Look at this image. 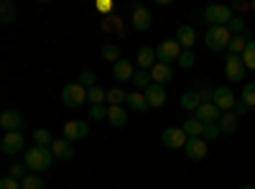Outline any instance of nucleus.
Here are the masks:
<instances>
[{
  "instance_id": "nucleus-8",
  "label": "nucleus",
  "mask_w": 255,
  "mask_h": 189,
  "mask_svg": "<svg viewBox=\"0 0 255 189\" xmlns=\"http://www.w3.org/2000/svg\"><path fill=\"white\" fill-rule=\"evenodd\" d=\"M90 136V125L84 123V120H69V123H64V138L67 141H82V138H87Z\"/></svg>"
},
{
  "instance_id": "nucleus-33",
  "label": "nucleus",
  "mask_w": 255,
  "mask_h": 189,
  "mask_svg": "<svg viewBox=\"0 0 255 189\" xmlns=\"http://www.w3.org/2000/svg\"><path fill=\"white\" fill-rule=\"evenodd\" d=\"M0 20H3V23L15 20V5L10 3V0H3V13H0Z\"/></svg>"
},
{
  "instance_id": "nucleus-45",
  "label": "nucleus",
  "mask_w": 255,
  "mask_h": 189,
  "mask_svg": "<svg viewBox=\"0 0 255 189\" xmlns=\"http://www.w3.org/2000/svg\"><path fill=\"white\" fill-rule=\"evenodd\" d=\"M232 8H235V10H240V13H243V10H248L250 5H248V3H240V0H238V3H235V5H232Z\"/></svg>"
},
{
  "instance_id": "nucleus-9",
  "label": "nucleus",
  "mask_w": 255,
  "mask_h": 189,
  "mask_svg": "<svg viewBox=\"0 0 255 189\" xmlns=\"http://www.w3.org/2000/svg\"><path fill=\"white\" fill-rule=\"evenodd\" d=\"M23 143H26V138H23V133L20 131H15V133H5V138H3V154L5 156H15V154H20L23 151Z\"/></svg>"
},
{
  "instance_id": "nucleus-35",
  "label": "nucleus",
  "mask_w": 255,
  "mask_h": 189,
  "mask_svg": "<svg viewBox=\"0 0 255 189\" xmlns=\"http://www.w3.org/2000/svg\"><path fill=\"white\" fill-rule=\"evenodd\" d=\"M20 187H23V189H46V184L41 182L36 174H28L23 182H20Z\"/></svg>"
},
{
  "instance_id": "nucleus-6",
  "label": "nucleus",
  "mask_w": 255,
  "mask_h": 189,
  "mask_svg": "<svg viewBox=\"0 0 255 189\" xmlns=\"http://www.w3.org/2000/svg\"><path fill=\"white\" fill-rule=\"evenodd\" d=\"M181 56V46L179 41H161L158 49H156V59L161 64H171V61H179Z\"/></svg>"
},
{
  "instance_id": "nucleus-43",
  "label": "nucleus",
  "mask_w": 255,
  "mask_h": 189,
  "mask_svg": "<svg viewBox=\"0 0 255 189\" xmlns=\"http://www.w3.org/2000/svg\"><path fill=\"white\" fill-rule=\"evenodd\" d=\"M248 110H250V108H248V105H245V102H243V100H238V102H235V105H232V110H230V113H235V115H238V118H240V115H245V113H248Z\"/></svg>"
},
{
  "instance_id": "nucleus-25",
  "label": "nucleus",
  "mask_w": 255,
  "mask_h": 189,
  "mask_svg": "<svg viewBox=\"0 0 255 189\" xmlns=\"http://www.w3.org/2000/svg\"><path fill=\"white\" fill-rule=\"evenodd\" d=\"M125 102L130 105L133 110H138V113L148 110V100H145V95H143V92H130V95H128V100H125Z\"/></svg>"
},
{
  "instance_id": "nucleus-14",
  "label": "nucleus",
  "mask_w": 255,
  "mask_h": 189,
  "mask_svg": "<svg viewBox=\"0 0 255 189\" xmlns=\"http://www.w3.org/2000/svg\"><path fill=\"white\" fill-rule=\"evenodd\" d=\"M0 125H3L5 133H15V131L23 128V118H20V113H15V110H5L3 115H0Z\"/></svg>"
},
{
  "instance_id": "nucleus-39",
  "label": "nucleus",
  "mask_w": 255,
  "mask_h": 189,
  "mask_svg": "<svg viewBox=\"0 0 255 189\" xmlns=\"http://www.w3.org/2000/svg\"><path fill=\"white\" fill-rule=\"evenodd\" d=\"M26 169H28L26 164H13V166H10V174H8V177H13V179H18V182H23V179L28 177V174H26Z\"/></svg>"
},
{
  "instance_id": "nucleus-15",
  "label": "nucleus",
  "mask_w": 255,
  "mask_h": 189,
  "mask_svg": "<svg viewBox=\"0 0 255 189\" xmlns=\"http://www.w3.org/2000/svg\"><path fill=\"white\" fill-rule=\"evenodd\" d=\"M143 95H145V100H148V108H163V102H166V90H163V85H153L148 87V90H143Z\"/></svg>"
},
{
  "instance_id": "nucleus-21",
  "label": "nucleus",
  "mask_w": 255,
  "mask_h": 189,
  "mask_svg": "<svg viewBox=\"0 0 255 189\" xmlns=\"http://www.w3.org/2000/svg\"><path fill=\"white\" fill-rule=\"evenodd\" d=\"M108 120H110V125L120 128V125L128 123V113L120 108V105H108Z\"/></svg>"
},
{
  "instance_id": "nucleus-32",
  "label": "nucleus",
  "mask_w": 255,
  "mask_h": 189,
  "mask_svg": "<svg viewBox=\"0 0 255 189\" xmlns=\"http://www.w3.org/2000/svg\"><path fill=\"white\" fill-rule=\"evenodd\" d=\"M243 61H245V67L255 72V41H248V49L243 54Z\"/></svg>"
},
{
  "instance_id": "nucleus-46",
  "label": "nucleus",
  "mask_w": 255,
  "mask_h": 189,
  "mask_svg": "<svg viewBox=\"0 0 255 189\" xmlns=\"http://www.w3.org/2000/svg\"><path fill=\"white\" fill-rule=\"evenodd\" d=\"M240 189H255V187H253V184H245V187H240Z\"/></svg>"
},
{
  "instance_id": "nucleus-11",
  "label": "nucleus",
  "mask_w": 255,
  "mask_h": 189,
  "mask_svg": "<svg viewBox=\"0 0 255 189\" xmlns=\"http://www.w3.org/2000/svg\"><path fill=\"white\" fill-rule=\"evenodd\" d=\"M184 151L191 161H202L207 156V141L204 138H189L186 146H184Z\"/></svg>"
},
{
  "instance_id": "nucleus-7",
  "label": "nucleus",
  "mask_w": 255,
  "mask_h": 189,
  "mask_svg": "<svg viewBox=\"0 0 255 189\" xmlns=\"http://www.w3.org/2000/svg\"><path fill=\"white\" fill-rule=\"evenodd\" d=\"M161 141H163L166 149L176 151V149H184V146H186L189 136L184 133V128H166V131H163V136H161Z\"/></svg>"
},
{
  "instance_id": "nucleus-3",
  "label": "nucleus",
  "mask_w": 255,
  "mask_h": 189,
  "mask_svg": "<svg viewBox=\"0 0 255 189\" xmlns=\"http://www.w3.org/2000/svg\"><path fill=\"white\" fill-rule=\"evenodd\" d=\"M232 18L235 15H232L230 5H207L204 8V20L209 26H227Z\"/></svg>"
},
{
  "instance_id": "nucleus-1",
  "label": "nucleus",
  "mask_w": 255,
  "mask_h": 189,
  "mask_svg": "<svg viewBox=\"0 0 255 189\" xmlns=\"http://www.w3.org/2000/svg\"><path fill=\"white\" fill-rule=\"evenodd\" d=\"M23 164L28 166L31 172H46L49 166L54 164V154H51V149H41V146H33L31 151H26Z\"/></svg>"
},
{
  "instance_id": "nucleus-29",
  "label": "nucleus",
  "mask_w": 255,
  "mask_h": 189,
  "mask_svg": "<svg viewBox=\"0 0 255 189\" xmlns=\"http://www.w3.org/2000/svg\"><path fill=\"white\" fill-rule=\"evenodd\" d=\"M248 108H255V82H248V85H243V97H240Z\"/></svg>"
},
{
  "instance_id": "nucleus-12",
  "label": "nucleus",
  "mask_w": 255,
  "mask_h": 189,
  "mask_svg": "<svg viewBox=\"0 0 255 189\" xmlns=\"http://www.w3.org/2000/svg\"><path fill=\"white\" fill-rule=\"evenodd\" d=\"M220 118H222V110L217 108L215 102H202L199 105L197 120H202V123H220Z\"/></svg>"
},
{
  "instance_id": "nucleus-37",
  "label": "nucleus",
  "mask_w": 255,
  "mask_h": 189,
  "mask_svg": "<svg viewBox=\"0 0 255 189\" xmlns=\"http://www.w3.org/2000/svg\"><path fill=\"white\" fill-rule=\"evenodd\" d=\"M123 100H128V95H125L120 87H113V90H108V102H110V105H120Z\"/></svg>"
},
{
  "instance_id": "nucleus-5",
  "label": "nucleus",
  "mask_w": 255,
  "mask_h": 189,
  "mask_svg": "<svg viewBox=\"0 0 255 189\" xmlns=\"http://www.w3.org/2000/svg\"><path fill=\"white\" fill-rule=\"evenodd\" d=\"M245 72H248V67H245L243 56L227 54V61H225V77H227L230 82H243V79H245Z\"/></svg>"
},
{
  "instance_id": "nucleus-19",
  "label": "nucleus",
  "mask_w": 255,
  "mask_h": 189,
  "mask_svg": "<svg viewBox=\"0 0 255 189\" xmlns=\"http://www.w3.org/2000/svg\"><path fill=\"white\" fill-rule=\"evenodd\" d=\"M151 79L156 82V85H166V82H171L174 79V67L171 64H158L151 69Z\"/></svg>"
},
{
  "instance_id": "nucleus-10",
  "label": "nucleus",
  "mask_w": 255,
  "mask_h": 189,
  "mask_svg": "<svg viewBox=\"0 0 255 189\" xmlns=\"http://www.w3.org/2000/svg\"><path fill=\"white\" fill-rule=\"evenodd\" d=\"M212 102H215L222 113H230V110H232V105H235L238 100H235V95H232V90H230V87H215Z\"/></svg>"
},
{
  "instance_id": "nucleus-20",
  "label": "nucleus",
  "mask_w": 255,
  "mask_h": 189,
  "mask_svg": "<svg viewBox=\"0 0 255 189\" xmlns=\"http://www.w3.org/2000/svg\"><path fill=\"white\" fill-rule=\"evenodd\" d=\"M113 74H115V79H118V82H130V79H133V74H135V69H133V61L120 59L118 64L113 67Z\"/></svg>"
},
{
  "instance_id": "nucleus-13",
  "label": "nucleus",
  "mask_w": 255,
  "mask_h": 189,
  "mask_svg": "<svg viewBox=\"0 0 255 189\" xmlns=\"http://www.w3.org/2000/svg\"><path fill=\"white\" fill-rule=\"evenodd\" d=\"M151 10H148V8H143V5H133V28L135 31H148V28H151Z\"/></svg>"
},
{
  "instance_id": "nucleus-26",
  "label": "nucleus",
  "mask_w": 255,
  "mask_h": 189,
  "mask_svg": "<svg viewBox=\"0 0 255 189\" xmlns=\"http://www.w3.org/2000/svg\"><path fill=\"white\" fill-rule=\"evenodd\" d=\"M245 49H248V38H245V36H232V38H230V46H227V51H230V54L243 56V54H245Z\"/></svg>"
},
{
  "instance_id": "nucleus-34",
  "label": "nucleus",
  "mask_w": 255,
  "mask_h": 189,
  "mask_svg": "<svg viewBox=\"0 0 255 189\" xmlns=\"http://www.w3.org/2000/svg\"><path fill=\"white\" fill-rule=\"evenodd\" d=\"M227 31H230L232 36H243V31H245V20H243L240 15H235V18H232L230 23H227Z\"/></svg>"
},
{
  "instance_id": "nucleus-36",
  "label": "nucleus",
  "mask_w": 255,
  "mask_h": 189,
  "mask_svg": "<svg viewBox=\"0 0 255 189\" xmlns=\"http://www.w3.org/2000/svg\"><path fill=\"white\" fill-rule=\"evenodd\" d=\"M87 100L92 105H102V100H108V92L100 90V87H92V90H87Z\"/></svg>"
},
{
  "instance_id": "nucleus-18",
  "label": "nucleus",
  "mask_w": 255,
  "mask_h": 189,
  "mask_svg": "<svg viewBox=\"0 0 255 189\" xmlns=\"http://www.w3.org/2000/svg\"><path fill=\"white\" fill-rule=\"evenodd\" d=\"M176 41H179V46H184V51H191V46L197 44V33L194 28H191L189 23L179 26V33H176Z\"/></svg>"
},
{
  "instance_id": "nucleus-17",
  "label": "nucleus",
  "mask_w": 255,
  "mask_h": 189,
  "mask_svg": "<svg viewBox=\"0 0 255 189\" xmlns=\"http://www.w3.org/2000/svg\"><path fill=\"white\" fill-rule=\"evenodd\" d=\"M156 64H158L156 49H151V46H140V49H138V67L145 69V72H151Z\"/></svg>"
},
{
  "instance_id": "nucleus-42",
  "label": "nucleus",
  "mask_w": 255,
  "mask_h": 189,
  "mask_svg": "<svg viewBox=\"0 0 255 189\" xmlns=\"http://www.w3.org/2000/svg\"><path fill=\"white\" fill-rule=\"evenodd\" d=\"M0 189H23V187H20V182H18V179L5 177V179H0Z\"/></svg>"
},
{
  "instance_id": "nucleus-27",
  "label": "nucleus",
  "mask_w": 255,
  "mask_h": 189,
  "mask_svg": "<svg viewBox=\"0 0 255 189\" xmlns=\"http://www.w3.org/2000/svg\"><path fill=\"white\" fill-rule=\"evenodd\" d=\"M133 85L138 87V90H148V87H151L153 85V79H151V72H145V69H138L135 74H133Z\"/></svg>"
},
{
  "instance_id": "nucleus-16",
  "label": "nucleus",
  "mask_w": 255,
  "mask_h": 189,
  "mask_svg": "<svg viewBox=\"0 0 255 189\" xmlns=\"http://www.w3.org/2000/svg\"><path fill=\"white\" fill-rule=\"evenodd\" d=\"M51 154H54V159H59V161H69V159L74 156V146H72V141H67V138L54 141V143H51Z\"/></svg>"
},
{
  "instance_id": "nucleus-24",
  "label": "nucleus",
  "mask_w": 255,
  "mask_h": 189,
  "mask_svg": "<svg viewBox=\"0 0 255 189\" xmlns=\"http://www.w3.org/2000/svg\"><path fill=\"white\" fill-rule=\"evenodd\" d=\"M199 105H202V97H199L197 92H184V95H181V108H184V110H189V113L194 110V113H197Z\"/></svg>"
},
{
  "instance_id": "nucleus-28",
  "label": "nucleus",
  "mask_w": 255,
  "mask_h": 189,
  "mask_svg": "<svg viewBox=\"0 0 255 189\" xmlns=\"http://www.w3.org/2000/svg\"><path fill=\"white\" fill-rule=\"evenodd\" d=\"M33 141H36V146H41V149H51V143H54V138H51V133L46 128L33 131Z\"/></svg>"
},
{
  "instance_id": "nucleus-2",
  "label": "nucleus",
  "mask_w": 255,
  "mask_h": 189,
  "mask_svg": "<svg viewBox=\"0 0 255 189\" xmlns=\"http://www.w3.org/2000/svg\"><path fill=\"white\" fill-rule=\"evenodd\" d=\"M230 38H232V33L227 31V26H209V31L204 33V44L212 51H222L230 46Z\"/></svg>"
},
{
  "instance_id": "nucleus-38",
  "label": "nucleus",
  "mask_w": 255,
  "mask_h": 189,
  "mask_svg": "<svg viewBox=\"0 0 255 189\" xmlns=\"http://www.w3.org/2000/svg\"><path fill=\"white\" fill-rule=\"evenodd\" d=\"M79 85L84 87V90H92V87H97V82H95V74L87 69V72H82L79 74Z\"/></svg>"
},
{
  "instance_id": "nucleus-30",
  "label": "nucleus",
  "mask_w": 255,
  "mask_h": 189,
  "mask_svg": "<svg viewBox=\"0 0 255 189\" xmlns=\"http://www.w3.org/2000/svg\"><path fill=\"white\" fill-rule=\"evenodd\" d=\"M102 59L115 61V64H118V61H120L123 56H120V49H118L115 44H105V46H102Z\"/></svg>"
},
{
  "instance_id": "nucleus-44",
  "label": "nucleus",
  "mask_w": 255,
  "mask_h": 189,
  "mask_svg": "<svg viewBox=\"0 0 255 189\" xmlns=\"http://www.w3.org/2000/svg\"><path fill=\"white\" fill-rule=\"evenodd\" d=\"M197 95L202 97V102H212V95H215V90H209V87H199Z\"/></svg>"
},
{
  "instance_id": "nucleus-22",
  "label": "nucleus",
  "mask_w": 255,
  "mask_h": 189,
  "mask_svg": "<svg viewBox=\"0 0 255 189\" xmlns=\"http://www.w3.org/2000/svg\"><path fill=\"white\" fill-rule=\"evenodd\" d=\"M184 133L189 136V138H202V131H204V123L202 120H197V118H189V120H184Z\"/></svg>"
},
{
  "instance_id": "nucleus-47",
  "label": "nucleus",
  "mask_w": 255,
  "mask_h": 189,
  "mask_svg": "<svg viewBox=\"0 0 255 189\" xmlns=\"http://www.w3.org/2000/svg\"><path fill=\"white\" fill-rule=\"evenodd\" d=\"M250 8H253V10H255V3H250Z\"/></svg>"
},
{
  "instance_id": "nucleus-31",
  "label": "nucleus",
  "mask_w": 255,
  "mask_h": 189,
  "mask_svg": "<svg viewBox=\"0 0 255 189\" xmlns=\"http://www.w3.org/2000/svg\"><path fill=\"white\" fill-rule=\"evenodd\" d=\"M220 133H222L220 131V123H204V131H202V138L204 141H215Z\"/></svg>"
},
{
  "instance_id": "nucleus-41",
  "label": "nucleus",
  "mask_w": 255,
  "mask_h": 189,
  "mask_svg": "<svg viewBox=\"0 0 255 189\" xmlns=\"http://www.w3.org/2000/svg\"><path fill=\"white\" fill-rule=\"evenodd\" d=\"M90 115H92L95 120H105V118H108V105H92Z\"/></svg>"
},
{
  "instance_id": "nucleus-4",
  "label": "nucleus",
  "mask_w": 255,
  "mask_h": 189,
  "mask_svg": "<svg viewBox=\"0 0 255 189\" xmlns=\"http://www.w3.org/2000/svg\"><path fill=\"white\" fill-rule=\"evenodd\" d=\"M84 100H87V90H84L79 82H69V85H64V90H61V102L67 105V108H79Z\"/></svg>"
},
{
  "instance_id": "nucleus-40",
  "label": "nucleus",
  "mask_w": 255,
  "mask_h": 189,
  "mask_svg": "<svg viewBox=\"0 0 255 189\" xmlns=\"http://www.w3.org/2000/svg\"><path fill=\"white\" fill-rule=\"evenodd\" d=\"M194 61H197V56L191 54V51H181V56H179V67H181V69H191V67H194Z\"/></svg>"
},
{
  "instance_id": "nucleus-23",
  "label": "nucleus",
  "mask_w": 255,
  "mask_h": 189,
  "mask_svg": "<svg viewBox=\"0 0 255 189\" xmlns=\"http://www.w3.org/2000/svg\"><path fill=\"white\" fill-rule=\"evenodd\" d=\"M220 131L222 133H235L238 131V115L235 113H222V118H220Z\"/></svg>"
}]
</instances>
